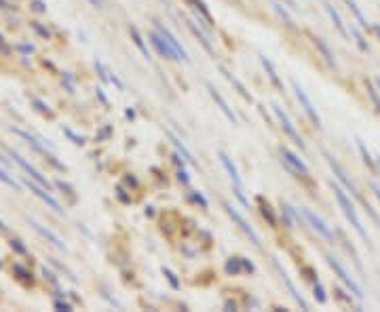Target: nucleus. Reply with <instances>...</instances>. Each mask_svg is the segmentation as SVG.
<instances>
[{"label": "nucleus", "mask_w": 380, "mask_h": 312, "mask_svg": "<svg viewBox=\"0 0 380 312\" xmlns=\"http://www.w3.org/2000/svg\"><path fill=\"white\" fill-rule=\"evenodd\" d=\"M234 194H237V199L241 201V205H243V207H249V201L245 199V194H243V188H237V186H234Z\"/></svg>", "instance_id": "40"}, {"label": "nucleus", "mask_w": 380, "mask_h": 312, "mask_svg": "<svg viewBox=\"0 0 380 312\" xmlns=\"http://www.w3.org/2000/svg\"><path fill=\"white\" fill-rule=\"evenodd\" d=\"M154 28H156L158 32H161V34H163V38L169 42V47L173 49V53H175V57H177V61H184V63H188V61H190V57H188L186 49L182 47V42L177 40V36L173 34V32H171V30L167 28V25H163L161 21H154Z\"/></svg>", "instance_id": "7"}, {"label": "nucleus", "mask_w": 380, "mask_h": 312, "mask_svg": "<svg viewBox=\"0 0 380 312\" xmlns=\"http://www.w3.org/2000/svg\"><path fill=\"white\" fill-rule=\"evenodd\" d=\"M23 184H25V186H28V188L32 190V194H36V196H38V199H40L42 202H47V205H49L51 209H53L55 213L63 215V207H61L59 202H57V201L53 199V196L49 194V190H47V188H42L40 184H36L34 180H30V177H25V180H23Z\"/></svg>", "instance_id": "10"}, {"label": "nucleus", "mask_w": 380, "mask_h": 312, "mask_svg": "<svg viewBox=\"0 0 380 312\" xmlns=\"http://www.w3.org/2000/svg\"><path fill=\"white\" fill-rule=\"evenodd\" d=\"M376 87H378V91H380V78H376Z\"/></svg>", "instance_id": "53"}, {"label": "nucleus", "mask_w": 380, "mask_h": 312, "mask_svg": "<svg viewBox=\"0 0 380 312\" xmlns=\"http://www.w3.org/2000/svg\"><path fill=\"white\" fill-rule=\"evenodd\" d=\"M323 6H325L327 15H329V19H332V21H334V25H336V28H338V32H340V34L344 36V38H348V30L344 28V23H342V17L338 15V11H336L334 6L329 4V2H325V4H323Z\"/></svg>", "instance_id": "24"}, {"label": "nucleus", "mask_w": 380, "mask_h": 312, "mask_svg": "<svg viewBox=\"0 0 380 312\" xmlns=\"http://www.w3.org/2000/svg\"><path fill=\"white\" fill-rule=\"evenodd\" d=\"M357 146H359V152H361V154H363V161L367 163V165H370V167H372V156H370V150H367L365 148V144L363 142H361V139H357Z\"/></svg>", "instance_id": "35"}, {"label": "nucleus", "mask_w": 380, "mask_h": 312, "mask_svg": "<svg viewBox=\"0 0 380 312\" xmlns=\"http://www.w3.org/2000/svg\"><path fill=\"white\" fill-rule=\"evenodd\" d=\"M272 112H275V116H277V120H279V125H281V129H283V133L287 135L291 142H294L296 146H300V150H304V142H302V137H300V133L296 131V127H294V123L289 120V116L285 114L283 110H281V106H277V104H272Z\"/></svg>", "instance_id": "6"}, {"label": "nucleus", "mask_w": 380, "mask_h": 312, "mask_svg": "<svg viewBox=\"0 0 380 312\" xmlns=\"http://www.w3.org/2000/svg\"><path fill=\"white\" fill-rule=\"evenodd\" d=\"M275 266H277V270H279V275H281V281H283L285 285H287V289H289V294H291V295H294V300H296L298 304H300V306H302V310H308V304H306V302H304V300H302V295H300V294H298V289H296V285H294V283H291V281H289V276H287V272H285V270L281 268V266H279V262H277V259H275Z\"/></svg>", "instance_id": "19"}, {"label": "nucleus", "mask_w": 380, "mask_h": 312, "mask_svg": "<svg viewBox=\"0 0 380 312\" xmlns=\"http://www.w3.org/2000/svg\"><path fill=\"white\" fill-rule=\"evenodd\" d=\"M61 131H63V135H66L74 146H82V144H85V137H82V135H76V133L70 129V127H63V125H61Z\"/></svg>", "instance_id": "31"}, {"label": "nucleus", "mask_w": 380, "mask_h": 312, "mask_svg": "<svg viewBox=\"0 0 380 312\" xmlns=\"http://www.w3.org/2000/svg\"><path fill=\"white\" fill-rule=\"evenodd\" d=\"M13 272H15L17 278H19V281H23V283H30V285H32V281H34V278H32V272L25 270L23 266H19V264L13 266Z\"/></svg>", "instance_id": "30"}, {"label": "nucleus", "mask_w": 380, "mask_h": 312, "mask_svg": "<svg viewBox=\"0 0 380 312\" xmlns=\"http://www.w3.org/2000/svg\"><path fill=\"white\" fill-rule=\"evenodd\" d=\"M302 218L308 221V226L313 228V230H315L317 234H319L321 239H325L327 243H332V245H334V234H332V230H329V226H327L325 221H323V220L319 218V215L313 213L310 209H302Z\"/></svg>", "instance_id": "8"}, {"label": "nucleus", "mask_w": 380, "mask_h": 312, "mask_svg": "<svg viewBox=\"0 0 380 312\" xmlns=\"http://www.w3.org/2000/svg\"><path fill=\"white\" fill-rule=\"evenodd\" d=\"M222 207H224V211L228 213V218H230V220L234 221V224H237V226L241 228V230H243V232L247 234V237H249V240H251L253 245H256V247H260V245H262V240H260V234H258L256 230H253V228H251L249 224H247V221H245V218H243V215H241V213L237 211V209H234L232 205H228V202H222Z\"/></svg>", "instance_id": "5"}, {"label": "nucleus", "mask_w": 380, "mask_h": 312, "mask_svg": "<svg viewBox=\"0 0 380 312\" xmlns=\"http://www.w3.org/2000/svg\"><path fill=\"white\" fill-rule=\"evenodd\" d=\"M272 9H275V13H277L279 17H281V21H283L285 25H287V28H291V30L296 28V25H294V19H291V15H289V13L283 9L281 4H279V2H272Z\"/></svg>", "instance_id": "28"}, {"label": "nucleus", "mask_w": 380, "mask_h": 312, "mask_svg": "<svg viewBox=\"0 0 380 312\" xmlns=\"http://www.w3.org/2000/svg\"><path fill=\"white\" fill-rule=\"evenodd\" d=\"M260 63H262V68L266 70V74H268V78H270V82H272V85H275V89H277V91H279V93H285L283 80L279 78V74H277L275 66H272V61H270L266 55H262V53H260Z\"/></svg>", "instance_id": "17"}, {"label": "nucleus", "mask_w": 380, "mask_h": 312, "mask_svg": "<svg viewBox=\"0 0 380 312\" xmlns=\"http://www.w3.org/2000/svg\"><path fill=\"white\" fill-rule=\"evenodd\" d=\"M163 275L169 278V283H171V287H173V289H177V287H180V283H177V278H175V275H173V272H171V270L163 268Z\"/></svg>", "instance_id": "39"}, {"label": "nucleus", "mask_w": 380, "mask_h": 312, "mask_svg": "<svg viewBox=\"0 0 380 312\" xmlns=\"http://www.w3.org/2000/svg\"><path fill=\"white\" fill-rule=\"evenodd\" d=\"M19 49L25 51V53H32V51H34V47H32V44H19Z\"/></svg>", "instance_id": "48"}, {"label": "nucleus", "mask_w": 380, "mask_h": 312, "mask_svg": "<svg viewBox=\"0 0 380 312\" xmlns=\"http://www.w3.org/2000/svg\"><path fill=\"white\" fill-rule=\"evenodd\" d=\"M28 224H30L32 228H34V230H36L38 234H40V237H42V239H47V240H49V243H53V245L57 247V249H63V251H66V249H68V245H66V243H63V240H61L59 237H57V234H55V232H51V230H49V228H44L42 224H38V221H36L34 218H28Z\"/></svg>", "instance_id": "15"}, {"label": "nucleus", "mask_w": 380, "mask_h": 312, "mask_svg": "<svg viewBox=\"0 0 380 312\" xmlns=\"http://www.w3.org/2000/svg\"><path fill=\"white\" fill-rule=\"evenodd\" d=\"M9 245H11V249H13V251L19 253V256H25V253H28V249H25V245H23L19 239H11V240H9Z\"/></svg>", "instance_id": "33"}, {"label": "nucleus", "mask_w": 380, "mask_h": 312, "mask_svg": "<svg viewBox=\"0 0 380 312\" xmlns=\"http://www.w3.org/2000/svg\"><path fill=\"white\" fill-rule=\"evenodd\" d=\"M351 34H355V38H357V42H359V47L363 49V51H367V44H365V40H363V36L359 34V30L355 28V25H351Z\"/></svg>", "instance_id": "38"}, {"label": "nucleus", "mask_w": 380, "mask_h": 312, "mask_svg": "<svg viewBox=\"0 0 380 312\" xmlns=\"http://www.w3.org/2000/svg\"><path fill=\"white\" fill-rule=\"evenodd\" d=\"M30 6L34 9L36 13H47V4L42 0H30Z\"/></svg>", "instance_id": "37"}, {"label": "nucleus", "mask_w": 380, "mask_h": 312, "mask_svg": "<svg viewBox=\"0 0 380 312\" xmlns=\"http://www.w3.org/2000/svg\"><path fill=\"white\" fill-rule=\"evenodd\" d=\"M177 180H180L182 184H188L190 182V177H188L186 171H184V167H177Z\"/></svg>", "instance_id": "44"}, {"label": "nucleus", "mask_w": 380, "mask_h": 312, "mask_svg": "<svg viewBox=\"0 0 380 312\" xmlns=\"http://www.w3.org/2000/svg\"><path fill=\"white\" fill-rule=\"evenodd\" d=\"M0 182H2V184H6V186H9V188H13V190H15V192H21V184H19V182H17L13 175H9V171H4L2 167H0Z\"/></svg>", "instance_id": "26"}, {"label": "nucleus", "mask_w": 380, "mask_h": 312, "mask_svg": "<svg viewBox=\"0 0 380 312\" xmlns=\"http://www.w3.org/2000/svg\"><path fill=\"white\" fill-rule=\"evenodd\" d=\"M34 106H36V110H38V112H42V114H49V106L44 104L42 99H34Z\"/></svg>", "instance_id": "42"}, {"label": "nucleus", "mask_w": 380, "mask_h": 312, "mask_svg": "<svg viewBox=\"0 0 380 312\" xmlns=\"http://www.w3.org/2000/svg\"><path fill=\"white\" fill-rule=\"evenodd\" d=\"M372 190H374V194H376V199L380 201V188L376 186V184H372Z\"/></svg>", "instance_id": "50"}, {"label": "nucleus", "mask_w": 380, "mask_h": 312, "mask_svg": "<svg viewBox=\"0 0 380 312\" xmlns=\"http://www.w3.org/2000/svg\"><path fill=\"white\" fill-rule=\"evenodd\" d=\"M346 4H348V9H351V11L355 13V17H357V19H359V23H361V25H363V28H365V25H367V23H365V19H363V15H361V11L357 9V6H355V2H351V0H346Z\"/></svg>", "instance_id": "36"}, {"label": "nucleus", "mask_w": 380, "mask_h": 312, "mask_svg": "<svg viewBox=\"0 0 380 312\" xmlns=\"http://www.w3.org/2000/svg\"><path fill=\"white\" fill-rule=\"evenodd\" d=\"M291 89H294V95H296V99H298V104H300V108L304 110V114H306L310 123H313L317 129H319V127H321V118H319V114H317V108L313 106L310 97H308L306 93H304V89L298 85L296 80H291Z\"/></svg>", "instance_id": "3"}, {"label": "nucleus", "mask_w": 380, "mask_h": 312, "mask_svg": "<svg viewBox=\"0 0 380 312\" xmlns=\"http://www.w3.org/2000/svg\"><path fill=\"white\" fill-rule=\"evenodd\" d=\"M87 2L91 6H95V9H101V6H104V0H87Z\"/></svg>", "instance_id": "46"}, {"label": "nucleus", "mask_w": 380, "mask_h": 312, "mask_svg": "<svg viewBox=\"0 0 380 312\" xmlns=\"http://www.w3.org/2000/svg\"><path fill=\"white\" fill-rule=\"evenodd\" d=\"M325 161H327V165H329V169H332L334 171V175H336V180H338V182H342V184H344V188L346 190H351V194L353 196H359V192H357V188H355V184L351 182V180H348V177H346V173H344V169H342L340 167V163L338 161H334V156H329L327 154V152H325Z\"/></svg>", "instance_id": "14"}, {"label": "nucleus", "mask_w": 380, "mask_h": 312, "mask_svg": "<svg viewBox=\"0 0 380 312\" xmlns=\"http://www.w3.org/2000/svg\"><path fill=\"white\" fill-rule=\"evenodd\" d=\"M158 2H163V4H167V0H158Z\"/></svg>", "instance_id": "55"}, {"label": "nucleus", "mask_w": 380, "mask_h": 312, "mask_svg": "<svg viewBox=\"0 0 380 312\" xmlns=\"http://www.w3.org/2000/svg\"><path fill=\"white\" fill-rule=\"evenodd\" d=\"M241 264H243V262H241V257H230L226 262V272H228V275H232V276L241 275V272H243V270H241Z\"/></svg>", "instance_id": "29"}, {"label": "nucleus", "mask_w": 380, "mask_h": 312, "mask_svg": "<svg viewBox=\"0 0 380 312\" xmlns=\"http://www.w3.org/2000/svg\"><path fill=\"white\" fill-rule=\"evenodd\" d=\"M0 268H2V262H0Z\"/></svg>", "instance_id": "56"}, {"label": "nucleus", "mask_w": 380, "mask_h": 312, "mask_svg": "<svg viewBox=\"0 0 380 312\" xmlns=\"http://www.w3.org/2000/svg\"><path fill=\"white\" fill-rule=\"evenodd\" d=\"M313 291H315V300L319 302V304H325V300H327V297H325V291H323V287H321L319 283H315Z\"/></svg>", "instance_id": "34"}, {"label": "nucleus", "mask_w": 380, "mask_h": 312, "mask_svg": "<svg viewBox=\"0 0 380 312\" xmlns=\"http://www.w3.org/2000/svg\"><path fill=\"white\" fill-rule=\"evenodd\" d=\"M30 28L34 30V32H36V34L40 36V38H44V40H49V38H51V32H49L47 28H42V25H40V21H30Z\"/></svg>", "instance_id": "32"}, {"label": "nucleus", "mask_w": 380, "mask_h": 312, "mask_svg": "<svg viewBox=\"0 0 380 312\" xmlns=\"http://www.w3.org/2000/svg\"><path fill=\"white\" fill-rule=\"evenodd\" d=\"M378 165H380V158H378Z\"/></svg>", "instance_id": "57"}, {"label": "nucleus", "mask_w": 380, "mask_h": 312, "mask_svg": "<svg viewBox=\"0 0 380 312\" xmlns=\"http://www.w3.org/2000/svg\"><path fill=\"white\" fill-rule=\"evenodd\" d=\"M129 34H131V38H133V42H135V47L139 49V53H142V57L146 61H152V53H150V49H148V44H146V40H144V36L139 34V30L137 28H129Z\"/></svg>", "instance_id": "21"}, {"label": "nucleus", "mask_w": 380, "mask_h": 312, "mask_svg": "<svg viewBox=\"0 0 380 312\" xmlns=\"http://www.w3.org/2000/svg\"><path fill=\"white\" fill-rule=\"evenodd\" d=\"M148 38H150V42L154 44V49L161 53V57H165V59H175L177 61V57H175V53H173V49L169 47V42L163 38V34L158 32L156 28L154 30H150V34H148Z\"/></svg>", "instance_id": "13"}, {"label": "nucleus", "mask_w": 380, "mask_h": 312, "mask_svg": "<svg viewBox=\"0 0 380 312\" xmlns=\"http://www.w3.org/2000/svg\"><path fill=\"white\" fill-rule=\"evenodd\" d=\"M218 156H220V163L224 165V169L228 171V175H230V180H232V184L237 188H243V182H241V175H239V171H237V167L232 165V161H230V156L226 154L224 150H220L218 152Z\"/></svg>", "instance_id": "18"}, {"label": "nucleus", "mask_w": 380, "mask_h": 312, "mask_svg": "<svg viewBox=\"0 0 380 312\" xmlns=\"http://www.w3.org/2000/svg\"><path fill=\"white\" fill-rule=\"evenodd\" d=\"M192 199H194L196 202H201V207H203V209H207V207H209V202H207V199H205V196H203L201 192H192Z\"/></svg>", "instance_id": "41"}, {"label": "nucleus", "mask_w": 380, "mask_h": 312, "mask_svg": "<svg viewBox=\"0 0 380 312\" xmlns=\"http://www.w3.org/2000/svg\"><path fill=\"white\" fill-rule=\"evenodd\" d=\"M188 28H190V32L199 38V42H201V47L207 51L211 57H215V51H213V47H211V42H209V38L203 34V30L201 28H196V19H188Z\"/></svg>", "instance_id": "20"}, {"label": "nucleus", "mask_w": 380, "mask_h": 312, "mask_svg": "<svg viewBox=\"0 0 380 312\" xmlns=\"http://www.w3.org/2000/svg\"><path fill=\"white\" fill-rule=\"evenodd\" d=\"M325 262L329 264V268L334 270V275L338 276L340 281H342V283H344L346 287H348V291H351V294H353L355 297H357V300H361V297H363V294H361V287H359L357 283H355V278H353L351 275H348L344 266H342V264L338 262V259H336V257H332V256H325Z\"/></svg>", "instance_id": "2"}, {"label": "nucleus", "mask_w": 380, "mask_h": 312, "mask_svg": "<svg viewBox=\"0 0 380 312\" xmlns=\"http://www.w3.org/2000/svg\"><path fill=\"white\" fill-rule=\"evenodd\" d=\"M53 306H55L57 310H72V304H68V302H63V300H55Z\"/></svg>", "instance_id": "43"}, {"label": "nucleus", "mask_w": 380, "mask_h": 312, "mask_svg": "<svg viewBox=\"0 0 380 312\" xmlns=\"http://www.w3.org/2000/svg\"><path fill=\"white\" fill-rule=\"evenodd\" d=\"M258 202H260V211H262L264 220H268V226H270V228H277V218H275V213H272L270 205H268V202H264L262 199H260Z\"/></svg>", "instance_id": "27"}, {"label": "nucleus", "mask_w": 380, "mask_h": 312, "mask_svg": "<svg viewBox=\"0 0 380 312\" xmlns=\"http://www.w3.org/2000/svg\"><path fill=\"white\" fill-rule=\"evenodd\" d=\"M310 40H313V44L317 47V51L323 55V59L327 61V66L329 68H336V59H334V55H332V51H329V47L325 42H323V38H319V36H310Z\"/></svg>", "instance_id": "23"}, {"label": "nucleus", "mask_w": 380, "mask_h": 312, "mask_svg": "<svg viewBox=\"0 0 380 312\" xmlns=\"http://www.w3.org/2000/svg\"><path fill=\"white\" fill-rule=\"evenodd\" d=\"M6 156H9V158H13V161H15V163L19 165V167H21V169L25 171V175H28L30 180H34L36 184H40L42 188L51 190V186H53V184H51V182H49L47 177H44V175H42V173H40V171H38L36 167H32V165H30L28 161H25L23 156H19L15 150H6Z\"/></svg>", "instance_id": "4"}, {"label": "nucleus", "mask_w": 380, "mask_h": 312, "mask_svg": "<svg viewBox=\"0 0 380 312\" xmlns=\"http://www.w3.org/2000/svg\"><path fill=\"white\" fill-rule=\"evenodd\" d=\"M0 230H4V224H2V221H0Z\"/></svg>", "instance_id": "54"}, {"label": "nucleus", "mask_w": 380, "mask_h": 312, "mask_svg": "<svg viewBox=\"0 0 380 312\" xmlns=\"http://www.w3.org/2000/svg\"><path fill=\"white\" fill-rule=\"evenodd\" d=\"M11 133H15L17 137H21L23 142L28 144L32 150H34V152H38V154H40V156H44V161H47V158L51 156L49 152H47V148H44V146H42L40 142H38V139H36L34 135H30L28 131H23V129H17V127H11Z\"/></svg>", "instance_id": "16"}, {"label": "nucleus", "mask_w": 380, "mask_h": 312, "mask_svg": "<svg viewBox=\"0 0 380 312\" xmlns=\"http://www.w3.org/2000/svg\"><path fill=\"white\" fill-rule=\"evenodd\" d=\"M169 137H171V142H173V146L177 148V152H180V154H182V158H184V161H186V163H190V165H196V161L192 158V154H190V152L186 150V146H184V144L180 142V139H177V137L173 135V133H169Z\"/></svg>", "instance_id": "25"}, {"label": "nucleus", "mask_w": 380, "mask_h": 312, "mask_svg": "<svg viewBox=\"0 0 380 312\" xmlns=\"http://www.w3.org/2000/svg\"><path fill=\"white\" fill-rule=\"evenodd\" d=\"M283 2H285V4H287V6H289V9H296V0H283Z\"/></svg>", "instance_id": "51"}, {"label": "nucleus", "mask_w": 380, "mask_h": 312, "mask_svg": "<svg viewBox=\"0 0 380 312\" xmlns=\"http://www.w3.org/2000/svg\"><path fill=\"white\" fill-rule=\"evenodd\" d=\"M279 152H281V158H283L287 171H291V173H296V175H304V177L308 175L306 163H304L302 158L296 154V152H291L289 148H285V146H281V150H279Z\"/></svg>", "instance_id": "9"}, {"label": "nucleus", "mask_w": 380, "mask_h": 312, "mask_svg": "<svg viewBox=\"0 0 380 312\" xmlns=\"http://www.w3.org/2000/svg\"><path fill=\"white\" fill-rule=\"evenodd\" d=\"M332 192H334V196H336V201H338V205H340V209H342V213L346 215V220L351 221V226L355 228V232H357L359 237L363 239L367 245H372L370 234L365 232V228H363V224H361V220H359L357 211H355V207H353L351 199H348V196L344 194V190H342V188L338 186V184H332Z\"/></svg>", "instance_id": "1"}, {"label": "nucleus", "mask_w": 380, "mask_h": 312, "mask_svg": "<svg viewBox=\"0 0 380 312\" xmlns=\"http://www.w3.org/2000/svg\"><path fill=\"white\" fill-rule=\"evenodd\" d=\"M241 262H243V268H245L247 272H253V264H251V262H247V259H243V257H241Z\"/></svg>", "instance_id": "47"}, {"label": "nucleus", "mask_w": 380, "mask_h": 312, "mask_svg": "<svg viewBox=\"0 0 380 312\" xmlns=\"http://www.w3.org/2000/svg\"><path fill=\"white\" fill-rule=\"evenodd\" d=\"M97 97H99L101 101H104V104H108V99L104 97V93H101V89H97Z\"/></svg>", "instance_id": "52"}, {"label": "nucleus", "mask_w": 380, "mask_h": 312, "mask_svg": "<svg viewBox=\"0 0 380 312\" xmlns=\"http://www.w3.org/2000/svg\"><path fill=\"white\" fill-rule=\"evenodd\" d=\"M220 72L222 74H224V78L228 80V82H230V85L234 87V89H237V91H239V95H241V97H243V99H247V101H253V97H251V93L249 91H247V89H245V85H243V82H241L239 78H237V76H232L230 72H228V70L226 68H220Z\"/></svg>", "instance_id": "22"}, {"label": "nucleus", "mask_w": 380, "mask_h": 312, "mask_svg": "<svg viewBox=\"0 0 380 312\" xmlns=\"http://www.w3.org/2000/svg\"><path fill=\"white\" fill-rule=\"evenodd\" d=\"M186 4H188V9L192 11V19H196L203 28H213V17H211V13L207 11V6L203 4V0H186Z\"/></svg>", "instance_id": "11"}, {"label": "nucleus", "mask_w": 380, "mask_h": 312, "mask_svg": "<svg viewBox=\"0 0 380 312\" xmlns=\"http://www.w3.org/2000/svg\"><path fill=\"white\" fill-rule=\"evenodd\" d=\"M0 163H2L4 167H9V161H6V152H0Z\"/></svg>", "instance_id": "49"}, {"label": "nucleus", "mask_w": 380, "mask_h": 312, "mask_svg": "<svg viewBox=\"0 0 380 312\" xmlns=\"http://www.w3.org/2000/svg\"><path fill=\"white\" fill-rule=\"evenodd\" d=\"M110 131H112V129H110V127H106V129H104V131H101V133H99V135H97V137H95V139H97V142H101V139H104V137H110Z\"/></svg>", "instance_id": "45"}, {"label": "nucleus", "mask_w": 380, "mask_h": 312, "mask_svg": "<svg viewBox=\"0 0 380 312\" xmlns=\"http://www.w3.org/2000/svg\"><path fill=\"white\" fill-rule=\"evenodd\" d=\"M205 87H207V91H209V95H211V99L215 101V106H218L220 108V112L222 114H224V116L228 118V120H230V123L232 125H237V116H234V112H232V108L230 106H228V101L224 99V97H222V93L218 91V89H215L213 85H211V82H205Z\"/></svg>", "instance_id": "12"}]
</instances>
